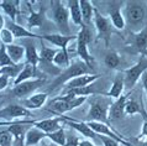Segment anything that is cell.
<instances>
[{"instance_id": "obj_1", "label": "cell", "mask_w": 147, "mask_h": 146, "mask_svg": "<svg viewBox=\"0 0 147 146\" xmlns=\"http://www.w3.org/2000/svg\"><path fill=\"white\" fill-rule=\"evenodd\" d=\"M90 68H89L87 64H85L82 59H74L73 62H71V64L66 68V70H62L61 73L58 76L56 77V78L52 80L51 84L47 87L46 92L48 95H50V93H52L56 89H58L59 87L62 86H66V84L69 82V80L77 78V77L79 76H83V74H90Z\"/></svg>"}, {"instance_id": "obj_2", "label": "cell", "mask_w": 147, "mask_h": 146, "mask_svg": "<svg viewBox=\"0 0 147 146\" xmlns=\"http://www.w3.org/2000/svg\"><path fill=\"white\" fill-rule=\"evenodd\" d=\"M87 102L89 103V110L87 115L88 121H98L111 126L109 120V109L111 105V100L104 94H94L88 97Z\"/></svg>"}, {"instance_id": "obj_3", "label": "cell", "mask_w": 147, "mask_h": 146, "mask_svg": "<svg viewBox=\"0 0 147 146\" xmlns=\"http://www.w3.org/2000/svg\"><path fill=\"white\" fill-rule=\"evenodd\" d=\"M122 14H124L125 21L131 27H134V29H137L138 26H141L147 16L144 4L136 3V1L124 3V11H122Z\"/></svg>"}, {"instance_id": "obj_4", "label": "cell", "mask_w": 147, "mask_h": 146, "mask_svg": "<svg viewBox=\"0 0 147 146\" xmlns=\"http://www.w3.org/2000/svg\"><path fill=\"white\" fill-rule=\"evenodd\" d=\"M93 22L96 30V40H101L104 42L105 48H108L110 46V40H111V36L114 34V26L110 19L101 15V13H99L95 9L94 10Z\"/></svg>"}, {"instance_id": "obj_5", "label": "cell", "mask_w": 147, "mask_h": 146, "mask_svg": "<svg viewBox=\"0 0 147 146\" xmlns=\"http://www.w3.org/2000/svg\"><path fill=\"white\" fill-rule=\"evenodd\" d=\"M51 9H52V19H53L59 34L64 36H72L71 27L68 25V20L71 18L69 10L63 5L62 1H51Z\"/></svg>"}, {"instance_id": "obj_6", "label": "cell", "mask_w": 147, "mask_h": 146, "mask_svg": "<svg viewBox=\"0 0 147 146\" xmlns=\"http://www.w3.org/2000/svg\"><path fill=\"white\" fill-rule=\"evenodd\" d=\"M145 72H147V57L140 56L136 64H134L132 67H130L122 72L125 76V87L131 91L137 84V82L140 80V78Z\"/></svg>"}, {"instance_id": "obj_7", "label": "cell", "mask_w": 147, "mask_h": 146, "mask_svg": "<svg viewBox=\"0 0 147 146\" xmlns=\"http://www.w3.org/2000/svg\"><path fill=\"white\" fill-rule=\"evenodd\" d=\"M46 83V80L43 78H36L31 80H26L19 86H15L11 89V94L19 99H26L30 95H32V93L36 92L38 88H41L43 84Z\"/></svg>"}, {"instance_id": "obj_8", "label": "cell", "mask_w": 147, "mask_h": 146, "mask_svg": "<svg viewBox=\"0 0 147 146\" xmlns=\"http://www.w3.org/2000/svg\"><path fill=\"white\" fill-rule=\"evenodd\" d=\"M32 113L21 104H9L0 109V119L5 121H15L21 118H31Z\"/></svg>"}, {"instance_id": "obj_9", "label": "cell", "mask_w": 147, "mask_h": 146, "mask_svg": "<svg viewBox=\"0 0 147 146\" xmlns=\"http://www.w3.org/2000/svg\"><path fill=\"white\" fill-rule=\"evenodd\" d=\"M125 1H109L108 10H109V19L111 21L114 29L122 31L126 27V21L122 14V7Z\"/></svg>"}, {"instance_id": "obj_10", "label": "cell", "mask_w": 147, "mask_h": 146, "mask_svg": "<svg viewBox=\"0 0 147 146\" xmlns=\"http://www.w3.org/2000/svg\"><path fill=\"white\" fill-rule=\"evenodd\" d=\"M127 51L129 53L147 57V26H144L136 35H134V40L130 42Z\"/></svg>"}, {"instance_id": "obj_11", "label": "cell", "mask_w": 147, "mask_h": 146, "mask_svg": "<svg viewBox=\"0 0 147 146\" xmlns=\"http://www.w3.org/2000/svg\"><path fill=\"white\" fill-rule=\"evenodd\" d=\"M67 116H53V118H48V119H42L38 120L34 124L36 128L42 130L46 134H51L55 132L59 129H62V124H64V120H66Z\"/></svg>"}, {"instance_id": "obj_12", "label": "cell", "mask_w": 147, "mask_h": 146, "mask_svg": "<svg viewBox=\"0 0 147 146\" xmlns=\"http://www.w3.org/2000/svg\"><path fill=\"white\" fill-rule=\"evenodd\" d=\"M64 124L68 125L72 130L78 131L79 134H82V135L85 136L89 140H99V136L92 130L90 126L88 125V123H85V121H78V120L71 119V118H66Z\"/></svg>"}, {"instance_id": "obj_13", "label": "cell", "mask_w": 147, "mask_h": 146, "mask_svg": "<svg viewBox=\"0 0 147 146\" xmlns=\"http://www.w3.org/2000/svg\"><path fill=\"white\" fill-rule=\"evenodd\" d=\"M130 95H131V93H129L127 95L122 94L119 99H116L115 102L111 103L110 109H109V120L110 121L119 120V119H121V118H124L125 107H126V103H127L129 99H130Z\"/></svg>"}, {"instance_id": "obj_14", "label": "cell", "mask_w": 147, "mask_h": 146, "mask_svg": "<svg viewBox=\"0 0 147 146\" xmlns=\"http://www.w3.org/2000/svg\"><path fill=\"white\" fill-rule=\"evenodd\" d=\"M41 40L42 41H47L56 46L58 50H67L68 45L71 43L73 40H77V35L72 36H64L62 34H48V35H41Z\"/></svg>"}, {"instance_id": "obj_15", "label": "cell", "mask_w": 147, "mask_h": 146, "mask_svg": "<svg viewBox=\"0 0 147 146\" xmlns=\"http://www.w3.org/2000/svg\"><path fill=\"white\" fill-rule=\"evenodd\" d=\"M100 77H101L100 74H94V73L79 76L74 79L69 80L66 86H64V89H76V88H84V87L92 86V84L95 83V80H98Z\"/></svg>"}, {"instance_id": "obj_16", "label": "cell", "mask_w": 147, "mask_h": 146, "mask_svg": "<svg viewBox=\"0 0 147 146\" xmlns=\"http://www.w3.org/2000/svg\"><path fill=\"white\" fill-rule=\"evenodd\" d=\"M124 88H125V76H124L122 72H120L115 76V78H114V80H113V84H111V87H110L109 92H105L104 95L109 97L110 99L113 98V99L116 100L122 95Z\"/></svg>"}, {"instance_id": "obj_17", "label": "cell", "mask_w": 147, "mask_h": 146, "mask_svg": "<svg viewBox=\"0 0 147 146\" xmlns=\"http://www.w3.org/2000/svg\"><path fill=\"white\" fill-rule=\"evenodd\" d=\"M48 94L47 93H36V94L30 95L28 98L24 99L21 102V105L25 107L28 110H35V109H40L42 108L47 102Z\"/></svg>"}, {"instance_id": "obj_18", "label": "cell", "mask_w": 147, "mask_h": 146, "mask_svg": "<svg viewBox=\"0 0 147 146\" xmlns=\"http://www.w3.org/2000/svg\"><path fill=\"white\" fill-rule=\"evenodd\" d=\"M26 5L30 10V15L27 18V26L28 30L31 31V29H35V27H41L43 25V22L46 21V14H45V10L41 9L40 11H35L32 9V5L28 1H26Z\"/></svg>"}, {"instance_id": "obj_19", "label": "cell", "mask_w": 147, "mask_h": 146, "mask_svg": "<svg viewBox=\"0 0 147 146\" xmlns=\"http://www.w3.org/2000/svg\"><path fill=\"white\" fill-rule=\"evenodd\" d=\"M7 29L11 31V34L14 35L15 39H37V40H41V35L34 34V32H31L28 29H26V27L21 26L20 24L10 21L7 24ZM41 41H42V40H41Z\"/></svg>"}, {"instance_id": "obj_20", "label": "cell", "mask_w": 147, "mask_h": 146, "mask_svg": "<svg viewBox=\"0 0 147 146\" xmlns=\"http://www.w3.org/2000/svg\"><path fill=\"white\" fill-rule=\"evenodd\" d=\"M45 139H47V134L43 132L42 130H40L32 125L26 132L25 137V146H37L40 145Z\"/></svg>"}, {"instance_id": "obj_21", "label": "cell", "mask_w": 147, "mask_h": 146, "mask_svg": "<svg viewBox=\"0 0 147 146\" xmlns=\"http://www.w3.org/2000/svg\"><path fill=\"white\" fill-rule=\"evenodd\" d=\"M20 3L21 1H19V0H3V1H0V9L9 16L13 22H16V18L20 14Z\"/></svg>"}, {"instance_id": "obj_22", "label": "cell", "mask_w": 147, "mask_h": 146, "mask_svg": "<svg viewBox=\"0 0 147 146\" xmlns=\"http://www.w3.org/2000/svg\"><path fill=\"white\" fill-rule=\"evenodd\" d=\"M76 41H77V55H78L79 59L83 61V62L93 71L95 59H94V57L90 55V52H89V50H88L89 45L82 42V41H79V40H76Z\"/></svg>"}, {"instance_id": "obj_23", "label": "cell", "mask_w": 147, "mask_h": 146, "mask_svg": "<svg viewBox=\"0 0 147 146\" xmlns=\"http://www.w3.org/2000/svg\"><path fill=\"white\" fill-rule=\"evenodd\" d=\"M36 78H37V68H35L34 66H31L28 63H25V66H24L21 72H20V74L16 77V79H14L13 84L15 87V86H19V84L26 82V80H31Z\"/></svg>"}, {"instance_id": "obj_24", "label": "cell", "mask_w": 147, "mask_h": 146, "mask_svg": "<svg viewBox=\"0 0 147 146\" xmlns=\"http://www.w3.org/2000/svg\"><path fill=\"white\" fill-rule=\"evenodd\" d=\"M24 47H25V63H28L35 68H37V66L40 64V52L37 51L35 43L32 41H28L27 43L24 45Z\"/></svg>"}, {"instance_id": "obj_25", "label": "cell", "mask_w": 147, "mask_h": 146, "mask_svg": "<svg viewBox=\"0 0 147 146\" xmlns=\"http://www.w3.org/2000/svg\"><path fill=\"white\" fill-rule=\"evenodd\" d=\"M6 52L15 64H20L22 62V59L25 58V47H24V45H7Z\"/></svg>"}, {"instance_id": "obj_26", "label": "cell", "mask_w": 147, "mask_h": 146, "mask_svg": "<svg viewBox=\"0 0 147 146\" xmlns=\"http://www.w3.org/2000/svg\"><path fill=\"white\" fill-rule=\"evenodd\" d=\"M79 6H80L82 19H83L84 25L89 26L93 22L94 10H95V7L93 6L92 1H89V0H79Z\"/></svg>"}, {"instance_id": "obj_27", "label": "cell", "mask_w": 147, "mask_h": 146, "mask_svg": "<svg viewBox=\"0 0 147 146\" xmlns=\"http://www.w3.org/2000/svg\"><path fill=\"white\" fill-rule=\"evenodd\" d=\"M68 10H69V15L73 24L78 26H83V19H82V11H80V6H79V0H69L68 1Z\"/></svg>"}, {"instance_id": "obj_28", "label": "cell", "mask_w": 147, "mask_h": 146, "mask_svg": "<svg viewBox=\"0 0 147 146\" xmlns=\"http://www.w3.org/2000/svg\"><path fill=\"white\" fill-rule=\"evenodd\" d=\"M58 50V48H57ZM56 48L47 47L45 42H41V50H40V64H53V58L57 53Z\"/></svg>"}, {"instance_id": "obj_29", "label": "cell", "mask_w": 147, "mask_h": 146, "mask_svg": "<svg viewBox=\"0 0 147 146\" xmlns=\"http://www.w3.org/2000/svg\"><path fill=\"white\" fill-rule=\"evenodd\" d=\"M69 64H71V59H69V56H68V51L57 50V53L53 58V66L62 71V70H66Z\"/></svg>"}, {"instance_id": "obj_30", "label": "cell", "mask_w": 147, "mask_h": 146, "mask_svg": "<svg viewBox=\"0 0 147 146\" xmlns=\"http://www.w3.org/2000/svg\"><path fill=\"white\" fill-rule=\"evenodd\" d=\"M25 66V63L13 64V66H5L0 68V76H6L10 79H16V77L20 74V72Z\"/></svg>"}, {"instance_id": "obj_31", "label": "cell", "mask_w": 147, "mask_h": 146, "mask_svg": "<svg viewBox=\"0 0 147 146\" xmlns=\"http://www.w3.org/2000/svg\"><path fill=\"white\" fill-rule=\"evenodd\" d=\"M47 139H50L51 143L57 145V146H64L67 143V132L62 128V129H59V130H57L55 132L47 134Z\"/></svg>"}, {"instance_id": "obj_32", "label": "cell", "mask_w": 147, "mask_h": 146, "mask_svg": "<svg viewBox=\"0 0 147 146\" xmlns=\"http://www.w3.org/2000/svg\"><path fill=\"white\" fill-rule=\"evenodd\" d=\"M104 63L108 68H110V70H116L121 63L120 55L115 51H109L104 57Z\"/></svg>"}, {"instance_id": "obj_33", "label": "cell", "mask_w": 147, "mask_h": 146, "mask_svg": "<svg viewBox=\"0 0 147 146\" xmlns=\"http://www.w3.org/2000/svg\"><path fill=\"white\" fill-rule=\"evenodd\" d=\"M135 114H142L146 118V114L142 113V108L141 105L138 104L136 100H132V99H129V102L126 103V107H125V115H135ZM146 121H147V118H146Z\"/></svg>"}, {"instance_id": "obj_34", "label": "cell", "mask_w": 147, "mask_h": 146, "mask_svg": "<svg viewBox=\"0 0 147 146\" xmlns=\"http://www.w3.org/2000/svg\"><path fill=\"white\" fill-rule=\"evenodd\" d=\"M77 40H79V41L87 43V45L93 41V32L90 30V27L87 26V25L82 26L80 31L78 32V35H77Z\"/></svg>"}, {"instance_id": "obj_35", "label": "cell", "mask_w": 147, "mask_h": 146, "mask_svg": "<svg viewBox=\"0 0 147 146\" xmlns=\"http://www.w3.org/2000/svg\"><path fill=\"white\" fill-rule=\"evenodd\" d=\"M13 64H15V63L11 61L9 55H7L6 46L3 43H0V68L5 67V66H13Z\"/></svg>"}, {"instance_id": "obj_36", "label": "cell", "mask_w": 147, "mask_h": 146, "mask_svg": "<svg viewBox=\"0 0 147 146\" xmlns=\"http://www.w3.org/2000/svg\"><path fill=\"white\" fill-rule=\"evenodd\" d=\"M14 35L11 34V31L7 29V27H4V29L0 31V43L5 45H13L14 43Z\"/></svg>"}, {"instance_id": "obj_37", "label": "cell", "mask_w": 147, "mask_h": 146, "mask_svg": "<svg viewBox=\"0 0 147 146\" xmlns=\"http://www.w3.org/2000/svg\"><path fill=\"white\" fill-rule=\"evenodd\" d=\"M14 137L7 130L0 131V146H13Z\"/></svg>"}, {"instance_id": "obj_38", "label": "cell", "mask_w": 147, "mask_h": 146, "mask_svg": "<svg viewBox=\"0 0 147 146\" xmlns=\"http://www.w3.org/2000/svg\"><path fill=\"white\" fill-rule=\"evenodd\" d=\"M99 136V140L101 141L103 146H120V143H117L116 140L111 139V137L104 136V135H98Z\"/></svg>"}, {"instance_id": "obj_39", "label": "cell", "mask_w": 147, "mask_h": 146, "mask_svg": "<svg viewBox=\"0 0 147 146\" xmlns=\"http://www.w3.org/2000/svg\"><path fill=\"white\" fill-rule=\"evenodd\" d=\"M79 143H80V139L74 134H69L67 135V143L64 146H79Z\"/></svg>"}, {"instance_id": "obj_40", "label": "cell", "mask_w": 147, "mask_h": 146, "mask_svg": "<svg viewBox=\"0 0 147 146\" xmlns=\"http://www.w3.org/2000/svg\"><path fill=\"white\" fill-rule=\"evenodd\" d=\"M9 84H10V78H7L6 76H0V92L4 91Z\"/></svg>"}, {"instance_id": "obj_41", "label": "cell", "mask_w": 147, "mask_h": 146, "mask_svg": "<svg viewBox=\"0 0 147 146\" xmlns=\"http://www.w3.org/2000/svg\"><path fill=\"white\" fill-rule=\"evenodd\" d=\"M140 137H147V121H145L142 124V129H141V134L138 135Z\"/></svg>"}, {"instance_id": "obj_42", "label": "cell", "mask_w": 147, "mask_h": 146, "mask_svg": "<svg viewBox=\"0 0 147 146\" xmlns=\"http://www.w3.org/2000/svg\"><path fill=\"white\" fill-rule=\"evenodd\" d=\"M141 80H142V87H144V89L147 92V72H145L144 74H142Z\"/></svg>"}, {"instance_id": "obj_43", "label": "cell", "mask_w": 147, "mask_h": 146, "mask_svg": "<svg viewBox=\"0 0 147 146\" xmlns=\"http://www.w3.org/2000/svg\"><path fill=\"white\" fill-rule=\"evenodd\" d=\"M79 146H95L89 139H85V140H80Z\"/></svg>"}, {"instance_id": "obj_44", "label": "cell", "mask_w": 147, "mask_h": 146, "mask_svg": "<svg viewBox=\"0 0 147 146\" xmlns=\"http://www.w3.org/2000/svg\"><path fill=\"white\" fill-rule=\"evenodd\" d=\"M16 123V120L15 121H0V126H10V125H13Z\"/></svg>"}, {"instance_id": "obj_45", "label": "cell", "mask_w": 147, "mask_h": 146, "mask_svg": "<svg viewBox=\"0 0 147 146\" xmlns=\"http://www.w3.org/2000/svg\"><path fill=\"white\" fill-rule=\"evenodd\" d=\"M4 25H5V20H4L3 14L0 13V31H1V30L4 29Z\"/></svg>"}, {"instance_id": "obj_46", "label": "cell", "mask_w": 147, "mask_h": 146, "mask_svg": "<svg viewBox=\"0 0 147 146\" xmlns=\"http://www.w3.org/2000/svg\"><path fill=\"white\" fill-rule=\"evenodd\" d=\"M40 146H57V145H55V144H46V143H43V141H42V143H41L40 144Z\"/></svg>"}, {"instance_id": "obj_47", "label": "cell", "mask_w": 147, "mask_h": 146, "mask_svg": "<svg viewBox=\"0 0 147 146\" xmlns=\"http://www.w3.org/2000/svg\"><path fill=\"white\" fill-rule=\"evenodd\" d=\"M146 94H147V92H146Z\"/></svg>"}]
</instances>
